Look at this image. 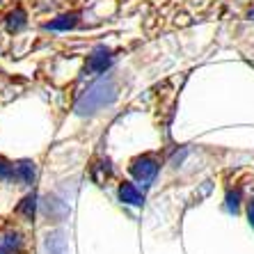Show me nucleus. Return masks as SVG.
<instances>
[{
  "mask_svg": "<svg viewBox=\"0 0 254 254\" xmlns=\"http://www.w3.org/2000/svg\"><path fill=\"white\" fill-rule=\"evenodd\" d=\"M115 96H117V87H115V83L110 80V78H103V80H99L96 85H92V87L80 96V101L76 103V110L80 115H92V113H96V110H101V108L110 106V103L115 101Z\"/></svg>",
  "mask_w": 254,
  "mask_h": 254,
  "instance_id": "1",
  "label": "nucleus"
},
{
  "mask_svg": "<svg viewBox=\"0 0 254 254\" xmlns=\"http://www.w3.org/2000/svg\"><path fill=\"white\" fill-rule=\"evenodd\" d=\"M119 197L126 204H142V192L133 184H128V181H124V184L119 186Z\"/></svg>",
  "mask_w": 254,
  "mask_h": 254,
  "instance_id": "4",
  "label": "nucleus"
},
{
  "mask_svg": "<svg viewBox=\"0 0 254 254\" xmlns=\"http://www.w3.org/2000/svg\"><path fill=\"white\" fill-rule=\"evenodd\" d=\"M14 177H18V181H23V184H32L35 181V165L28 160L18 163V165H14Z\"/></svg>",
  "mask_w": 254,
  "mask_h": 254,
  "instance_id": "6",
  "label": "nucleus"
},
{
  "mask_svg": "<svg viewBox=\"0 0 254 254\" xmlns=\"http://www.w3.org/2000/svg\"><path fill=\"white\" fill-rule=\"evenodd\" d=\"M7 18H9V21H7V30H9V32H16V30H21L25 25V12L23 9H16V12H12Z\"/></svg>",
  "mask_w": 254,
  "mask_h": 254,
  "instance_id": "7",
  "label": "nucleus"
},
{
  "mask_svg": "<svg viewBox=\"0 0 254 254\" xmlns=\"http://www.w3.org/2000/svg\"><path fill=\"white\" fill-rule=\"evenodd\" d=\"M248 213H250V222L254 225V199L250 201V208H248Z\"/></svg>",
  "mask_w": 254,
  "mask_h": 254,
  "instance_id": "8",
  "label": "nucleus"
},
{
  "mask_svg": "<svg viewBox=\"0 0 254 254\" xmlns=\"http://www.w3.org/2000/svg\"><path fill=\"white\" fill-rule=\"evenodd\" d=\"M78 25V14H62L55 21L46 23V30H71Z\"/></svg>",
  "mask_w": 254,
  "mask_h": 254,
  "instance_id": "5",
  "label": "nucleus"
},
{
  "mask_svg": "<svg viewBox=\"0 0 254 254\" xmlns=\"http://www.w3.org/2000/svg\"><path fill=\"white\" fill-rule=\"evenodd\" d=\"M130 172H133L140 181H151V179L158 174V160H154L151 156H142V158L133 160Z\"/></svg>",
  "mask_w": 254,
  "mask_h": 254,
  "instance_id": "2",
  "label": "nucleus"
},
{
  "mask_svg": "<svg viewBox=\"0 0 254 254\" xmlns=\"http://www.w3.org/2000/svg\"><path fill=\"white\" fill-rule=\"evenodd\" d=\"M113 64V55L103 46H99L94 53L87 58V71L89 73H106V69Z\"/></svg>",
  "mask_w": 254,
  "mask_h": 254,
  "instance_id": "3",
  "label": "nucleus"
}]
</instances>
